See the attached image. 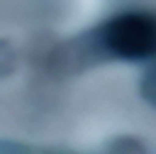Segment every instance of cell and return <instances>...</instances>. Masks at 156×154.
I'll list each match as a JSON object with an SVG mask.
<instances>
[{
	"mask_svg": "<svg viewBox=\"0 0 156 154\" xmlns=\"http://www.w3.org/2000/svg\"><path fill=\"white\" fill-rule=\"evenodd\" d=\"M94 34L103 56L130 62L156 58V15L152 13L130 11L115 15Z\"/></svg>",
	"mask_w": 156,
	"mask_h": 154,
	"instance_id": "obj_1",
	"label": "cell"
},
{
	"mask_svg": "<svg viewBox=\"0 0 156 154\" xmlns=\"http://www.w3.org/2000/svg\"><path fill=\"white\" fill-rule=\"evenodd\" d=\"M139 94L150 107H156V64H150L143 71L139 79Z\"/></svg>",
	"mask_w": 156,
	"mask_h": 154,
	"instance_id": "obj_2",
	"label": "cell"
},
{
	"mask_svg": "<svg viewBox=\"0 0 156 154\" xmlns=\"http://www.w3.org/2000/svg\"><path fill=\"white\" fill-rule=\"evenodd\" d=\"M17 69V52L9 41H0V79Z\"/></svg>",
	"mask_w": 156,
	"mask_h": 154,
	"instance_id": "obj_3",
	"label": "cell"
},
{
	"mask_svg": "<svg viewBox=\"0 0 156 154\" xmlns=\"http://www.w3.org/2000/svg\"><path fill=\"white\" fill-rule=\"evenodd\" d=\"M109 150H113V152H141L145 148L137 139H133V137H120L115 143L109 145Z\"/></svg>",
	"mask_w": 156,
	"mask_h": 154,
	"instance_id": "obj_4",
	"label": "cell"
}]
</instances>
